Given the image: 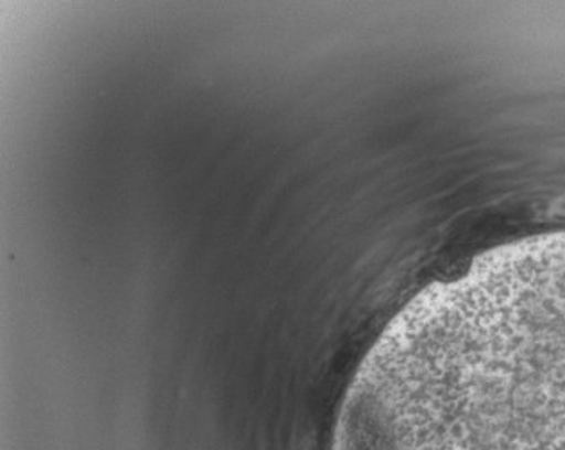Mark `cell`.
Here are the masks:
<instances>
[{
  "label": "cell",
  "instance_id": "1",
  "mask_svg": "<svg viewBox=\"0 0 565 450\" xmlns=\"http://www.w3.org/2000/svg\"><path fill=\"white\" fill-rule=\"evenodd\" d=\"M383 450H565V236L490 254L401 313Z\"/></svg>",
  "mask_w": 565,
  "mask_h": 450
}]
</instances>
